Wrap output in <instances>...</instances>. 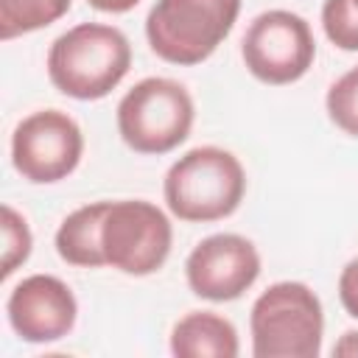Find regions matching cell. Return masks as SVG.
Masks as SVG:
<instances>
[{
	"mask_svg": "<svg viewBox=\"0 0 358 358\" xmlns=\"http://www.w3.org/2000/svg\"><path fill=\"white\" fill-rule=\"evenodd\" d=\"M84 154L78 123L62 109H39L22 117L11 134V162L34 185L67 179Z\"/></svg>",
	"mask_w": 358,
	"mask_h": 358,
	"instance_id": "ba28073f",
	"label": "cell"
},
{
	"mask_svg": "<svg viewBox=\"0 0 358 358\" xmlns=\"http://www.w3.org/2000/svg\"><path fill=\"white\" fill-rule=\"evenodd\" d=\"M238 330L213 310H190L171 330V352L179 358H235Z\"/></svg>",
	"mask_w": 358,
	"mask_h": 358,
	"instance_id": "8fae6325",
	"label": "cell"
},
{
	"mask_svg": "<svg viewBox=\"0 0 358 358\" xmlns=\"http://www.w3.org/2000/svg\"><path fill=\"white\" fill-rule=\"evenodd\" d=\"M0 229H3V263H0V277L8 280V277L28 260L31 246H34V238H31L28 221H25L11 204H3Z\"/></svg>",
	"mask_w": 358,
	"mask_h": 358,
	"instance_id": "5bb4252c",
	"label": "cell"
},
{
	"mask_svg": "<svg viewBox=\"0 0 358 358\" xmlns=\"http://www.w3.org/2000/svg\"><path fill=\"white\" fill-rule=\"evenodd\" d=\"M352 6H355V8H358V0H352Z\"/></svg>",
	"mask_w": 358,
	"mask_h": 358,
	"instance_id": "ffe728a7",
	"label": "cell"
},
{
	"mask_svg": "<svg viewBox=\"0 0 358 358\" xmlns=\"http://www.w3.org/2000/svg\"><path fill=\"white\" fill-rule=\"evenodd\" d=\"M73 0H0V39L39 31L53 25L70 11Z\"/></svg>",
	"mask_w": 358,
	"mask_h": 358,
	"instance_id": "4fadbf2b",
	"label": "cell"
},
{
	"mask_svg": "<svg viewBox=\"0 0 358 358\" xmlns=\"http://www.w3.org/2000/svg\"><path fill=\"white\" fill-rule=\"evenodd\" d=\"M11 330L28 344L64 338L76 327L78 302L70 285L53 274H31L17 282L6 302Z\"/></svg>",
	"mask_w": 358,
	"mask_h": 358,
	"instance_id": "30bf717a",
	"label": "cell"
},
{
	"mask_svg": "<svg viewBox=\"0 0 358 358\" xmlns=\"http://www.w3.org/2000/svg\"><path fill=\"white\" fill-rule=\"evenodd\" d=\"M241 56L246 70L263 84H294L299 81L313 59H316V39L305 17L271 8L257 14L241 42Z\"/></svg>",
	"mask_w": 358,
	"mask_h": 358,
	"instance_id": "52a82bcc",
	"label": "cell"
},
{
	"mask_svg": "<svg viewBox=\"0 0 358 358\" xmlns=\"http://www.w3.org/2000/svg\"><path fill=\"white\" fill-rule=\"evenodd\" d=\"M338 299L344 305V310L358 319V257H352L338 277Z\"/></svg>",
	"mask_w": 358,
	"mask_h": 358,
	"instance_id": "e0dca14e",
	"label": "cell"
},
{
	"mask_svg": "<svg viewBox=\"0 0 358 358\" xmlns=\"http://www.w3.org/2000/svg\"><path fill=\"white\" fill-rule=\"evenodd\" d=\"M101 243L106 266L131 277H145L165 266L173 229L157 204L143 199H123L109 201L101 227Z\"/></svg>",
	"mask_w": 358,
	"mask_h": 358,
	"instance_id": "8992f818",
	"label": "cell"
},
{
	"mask_svg": "<svg viewBox=\"0 0 358 358\" xmlns=\"http://www.w3.org/2000/svg\"><path fill=\"white\" fill-rule=\"evenodd\" d=\"M322 28L336 48L358 50V8L352 6V0H324Z\"/></svg>",
	"mask_w": 358,
	"mask_h": 358,
	"instance_id": "2e32d148",
	"label": "cell"
},
{
	"mask_svg": "<svg viewBox=\"0 0 358 358\" xmlns=\"http://www.w3.org/2000/svg\"><path fill=\"white\" fill-rule=\"evenodd\" d=\"M249 330L255 358H316L322 352L324 310L305 282L282 280L255 299Z\"/></svg>",
	"mask_w": 358,
	"mask_h": 358,
	"instance_id": "3957f363",
	"label": "cell"
},
{
	"mask_svg": "<svg viewBox=\"0 0 358 358\" xmlns=\"http://www.w3.org/2000/svg\"><path fill=\"white\" fill-rule=\"evenodd\" d=\"M241 0H157L145 17L151 50L171 64H201L229 36Z\"/></svg>",
	"mask_w": 358,
	"mask_h": 358,
	"instance_id": "277c9868",
	"label": "cell"
},
{
	"mask_svg": "<svg viewBox=\"0 0 358 358\" xmlns=\"http://www.w3.org/2000/svg\"><path fill=\"white\" fill-rule=\"evenodd\" d=\"M196 106L185 84L173 78H143L117 103L120 140L137 154H168L193 129Z\"/></svg>",
	"mask_w": 358,
	"mask_h": 358,
	"instance_id": "5b68a950",
	"label": "cell"
},
{
	"mask_svg": "<svg viewBox=\"0 0 358 358\" xmlns=\"http://www.w3.org/2000/svg\"><path fill=\"white\" fill-rule=\"evenodd\" d=\"M106 210H109V201H92L73 210L62 221V227L56 229V252L64 263L78 268L106 266V255L101 243V227H103Z\"/></svg>",
	"mask_w": 358,
	"mask_h": 358,
	"instance_id": "7c38bea8",
	"label": "cell"
},
{
	"mask_svg": "<svg viewBox=\"0 0 358 358\" xmlns=\"http://www.w3.org/2000/svg\"><path fill=\"white\" fill-rule=\"evenodd\" d=\"M131 67V45L126 34L103 22H81L53 39L48 50L50 84L76 101H98L109 95Z\"/></svg>",
	"mask_w": 358,
	"mask_h": 358,
	"instance_id": "6da1fadb",
	"label": "cell"
},
{
	"mask_svg": "<svg viewBox=\"0 0 358 358\" xmlns=\"http://www.w3.org/2000/svg\"><path fill=\"white\" fill-rule=\"evenodd\" d=\"M162 193L168 210L179 221H221L241 207L246 193V171L232 151L199 145L168 168Z\"/></svg>",
	"mask_w": 358,
	"mask_h": 358,
	"instance_id": "7a4b0ae2",
	"label": "cell"
},
{
	"mask_svg": "<svg viewBox=\"0 0 358 358\" xmlns=\"http://www.w3.org/2000/svg\"><path fill=\"white\" fill-rule=\"evenodd\" d=\"M333 355H338V358H358V330H347L333 344Z\"/></svg>",
	"mask_w": 358,
	"mask_h": 358,
	"instance_id": "ac0fdd59",
	"label": "cell"
},
{
	"mask_svg": "<svg viewBox=\"0 0 358 358\" xmlns=\"http://www.w3.org/2000/svg\"><path fill=\"white\" fill-rule=\"evenodd\" d=\"M327 115L344 131L358 137V67L347 70L327 90Z\"/></svg>",
	"mask_w": 358,
	"mask_h": 358,
	"instance_id": "9a60e30c",
	"label": "cell"
},
{
	"mask_svg": "<svg viewBox=\"0 0 358 358\" xmlns=\"http://www.w3.org/2000/svg\"><path fill=\"white\" fill-rule=\"evenodd\" d=\"M185 277L196 296L210 302H232L243 296L260 277V255L249 238L218 232L193 246L185 260Z\"/></svg>",
	"mask_w": 358,
	"mask_h": 358,
	"instance_id": "9c48e42d",
	"label": "cell"
},
{
	"mask_svg": "<svg viewBox=\"0 0 358 358\" xmlns=\"http://www.w3.org/2000/svg\"><path fill=\"white\" fill-rule=\"evenodd\" d=\"M92 8H98V11H103V14H126V11H131L140 0H87Z\"/></svg>",
	"mask_w": 358,
	"mask_h": 358,
	"instance_id": "d6986e66",
	"label": "cell"
}]
</instances>
